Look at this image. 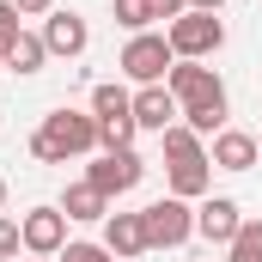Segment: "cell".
<instances>
[{
    "label": "cell",
    "instance_id": "cell-1",
    "mask_svg": "<svg viewBox=\"0 0 262 262\" xmlns=\"http://www.w3.org/2000/svg\"><path fill=\"white\" fill-rule=\"evenodd\" d=\"M165 85H171V98L183 104V122L195 134H220L226 128V85H220V73L207 61H177L165 73Z\"/></svg>",
    "mask_w": 262,
    "mask_h": 262
},
{
    "label": "cell",
    "instance_id": "cell-2",
    "mask_svg": "<svg viewBox=\"0 0 262 262\" xmlns=\"http://www.w3.org/2000/svg\"><path fill=\"white\" fill-rule=\"evenodd\" d=\"M31 152L43 159V165H67V159H79V152H98V116H85V110H49L43 116V128L31 134Z\"/></svg>",
    "mask_w": 262,
    "mask_h": 262
},
{
    "label": "cell",
    "instance_id": "cell-3",
    "mask_svg": "<svg viewBox=\"0 0 262 262\" xmlns=\"http://www.w3.org/2000/svg\"><path fill=\"white\" fill-rule=\"evenodd\" d=\"M165 37H171V55H177V61H207V55L226 49V25H220V12H183V18L165 25Z\"/></svg>",
    "mask_w": 262,
    "mask_h": 262
},
{
    "label": "cell",
    "instance_id": "cell-4",
    "mask_svg": "<svg viewBox=\"0 0 262 262\" xmlns=\"http://www.w3.org/2000/svg\"><path fill=\"white\" fill-rule=\"evenodd\" d=\"M116 67H122L128 79H140V85H165V73L177 67L171 37H165V31H140V37H128V49H122Z\"/></svg>",
    "mask_w": 262,
    "mask_h": 262
},
{
    "label": "cell",
    "instance_id": "cell-5",
    "mask_svg": "<svg viewBox=\"0 0 262 262\" xmlns=\"http://www.w3.org/2000/svg\"><path fill=\"white\" fill-rule=\"evenodd\" d=\"M140 220H146V250H177L195 232V213H189L183 195H165V201H152V207H140Z\"/></svg>",
    "mask_w": 262,
    "mask_h": 262
},
{
    "label": "cell",
    "instance_id": "cell-6",
    "mask_svg": "<svg viewBox=\"0 0 262 262\" xmlns=\"http://www.w3.org/2000/svg\"><path fill=\"white\" fill-rule=\"evenodd\" d=\"M18 232H25V250H31V256H61L67 250V213L61 207H31V213H18Z\"/></svg>",
    "mask_w": 262,
    "mask_h": 262
},
{
    "label": "cell",
    "instance_id": "cell-7",
    "mask_svg": "<svg viewBox=\"0 0 262 262\" xmlns=\"http://www.w3.org/2000/svg\"><path fill=\"white\" fill-rule=\"evenodd\" d=\"M140 171H146V165H140V152L122 146V152H104V159L85 171V183H92L98 195H128L134 183H140Z\"/></svg>",
    "mask_w": 262,
    "mask_h": 262
},
{
    "label": "cell",
    "instance_id": "cell-8",
    "mask_svg": "<svg viewBox=\"0 0 262 262\" xmlns=\"http://www.w3.org/2000/svg\"><path fill=\"white\" fill-rule=\"evenodd\" d=\"M238 226H244V207H238L232 195H207V201L195 207V232L207 238V244H232Z\"/></svg>",
    "mask_w": 262,
    "mask_h": 262
},
{
    "label": "cell",
    "instance_id": "cell-9",
    "mask_svg": "<svg viewBox=\"0 0 262 262\" xmlns=\"http://www.w3.org/2000/svg\"><path fill=\"white\" fill-rule=\"evenodd\" d=\"M177 116H183V104L171 98V85H140L134 92V122L140 128L165 134V128H177Z\"/></svg>",
    "mask_w": 262,
    "mask_h": 262
},
{
    "label": "cell",
    "instance_id": "cell-10",
    "mask_svg": "<svg viewBox=\"0 0 262 262\" xmlns=\"http://www.w3.org/2000/svg\"><path fill=\"white\" fill-rule=\"evenodd\" d=\"M85 43H92V31H85V18L79 12H49V25H43V49L49 55H85Z\"/></svg>",
    "mask_w": 262,
    "mask_h": 262
},
{
    "label": "cell",
    "instance_id": "cell-11",
    "mask_svg": "<svg viewBox=\"0 0 262 262\" xmlns=\"http://www.w3.org/2000/svg\"><path fill=\"white\" fill-rule=\"evenodd\" d=\"M207 159H213V171H250L262 152H256V134H244V128H220Z\"/></svg>",
    "mask_w": 262,
    "mask_h": 262
},
{
    "label": "cell",
    "instance_id": "cell-12",
    "mask_svg": "<svg viewBox=\"0 0 262 262\" xmlns=\"http://www.w3.org/2000/svg\"><path fill=\"white\" fill-rule=\"evenodd\" d=\"M104 250H110V256H146V220H140V213H110V220H104Z\"/></svg>",
    "mask_w": 262,
    "mask_h": 262
},
{
    "label": "cell",
    "instance_id": "cell-13",
    "mask_svg": "<svg viewBox=\"0 0 262 262\" xmlns=\"http://www.w3.org/2000/svg\"><path fill=\"white\" fill-rule=\"evenodd\" d=\"M213 189V159H189V165H171V195L201 201Z\"/></svg>",
    "mask_w": 262,
    "mask_h": 262
},
{
    "label": "cell",
    "instance_id": "cell-14",
    "mask_svg": "<svg viewBox=\"0 0 262 262\" xmlns=\"http://www.w3.org/2000/svg\"><path fill=\"white\" fill-rule=\"evenodd\" d=\"M61 213H67V220H110V195H98L92 183H67Z\"/></svg>",
    "mask_w": 262,
    "mask_h": 262
},
{
    "label": "cell",
    "instance_id": "cell-15",
    "mask_svg": "<svg viewBox=\"0 0 262 262\" xmlns=\"http://www.w3.org/2000/svg\"><path fill=\"white\" fill-rule=\"evenodd\" d=\"M159 140H165V165H189V159H207V152H201V134L189 128V122H177V128H165Z\"/></svg>",
    "mask_w": 262,
    "mask_h": 262
},
{
    "label": "cell",
    "instance_id": "cell-16",
    "mask_svg": "<svg viewBox=\"0 0 262 262\" xmlns=\"http://www.w3.org/2000/svg\"><path fill=\"white\" fill-rule=\"evenodd\" d=\"M92 116H98V122H104V116H134V98L116 79H104V85H92Z\"/></svg>",
    "mask_w": 262,
    "mask_h": 262
},
{
    "label": "cell",
    "instance_id": "cell-17",
    "mask_svg": "<svg viewBox=\"0 0 262 262\" xmlns=\"http://www.w3.org/2000/svg\"><path fill=\"white\" fill-rule=\"evenodd\" d=\"M43 61H49V49H43V37H31V31H25V37L12 43V55H6L12 73H43Z\"/></svg>",
    "mask_w": 262,
    "mask_h": 262
},
{
    "label": "cell",
    "instance_id": "cell-18",
    "mask_svg": "<svg viewBox=\"0 0 262 262\" xmlns=\"http://www.w3.org/2000/svg\"><path fill=\"white\" fill-rule=\"evenodd\" d=\"M134 134H140L134 116H104V122H98V146H104V152H122V146H134Z\"/></svg>",
    "mask_w": 262,
    "mask_h": 262
},
{
    "label": "cell",
    "instance_id": "cell-19",
    "mask_svg": "<svg viewBox=\"0 0 262 262\" xmlns=\"http://www.w3.org/2000/svg\"><path fill=\"white\" fill-rule=\"evenodd\" d=\"M226 262H262V220H244L238 238L226 244Z\"/></svg>",
    "mask_w": 262,
    "mask_h": 262
},
{
    "label": "cell",
    "instance_id": "cell-20",
    "mask_svg": "<svg viewBox=\"0 0 262 262\" xmlns=\"http://www.w3.org/2000/svg\"><path fill=\"white\" fill-rule=\"evenodd\" d=\"M116 25H122V31H134V37H140V31L152 25V6H146V0H116Z\"/></svg>",
    "mask_w": 262,
    "mask_h": 262
},
{
    "label": "cell",
    "instance_id": "cell-21",
    "mask_svg": "<svg viewBox=\"0 0 262 262\" xmlns=\"http://www.w3.org/2000/svg\"><path fill=\"white\" fill-rule=\"evenodd\" d=\"M18 37H25V25H18V6H12V0H0V61L12 55V43H18Z\"/></svg>",
    "mask_w": 262,
    "mask_h": 262
},
{
    "label": "cell",
    "instance_id": "cell-22",
    "mask_svg": "<svg viewBox=\"0 0 262 262\" xmlns=\"http://www.w3.org/2000/svg\"><path fill=\"white\" fill-rule=\"evenodd\" d=\"M18 250H25V232H18V220H6V213H0V262L18 256Z\"/></svg>",
    "mask_w": 262,
    "mask_h": 262
},
{
    "label": "cell",
    "instance_id": "cell-23",
    "mask_svg": "<svg viewBox=\"0 0 262 262\" xmlns=\"http://www.w3.org/2000/svg\"><path fill=\"white\" fill-rule=\"evenodd\" d=\"M61 262H116V256H110L104 244H67V250H61Z\"/></svg>",
    "mask_w": 262,
    "mask_h": 262
},
{
    "label": "cell",
    "instance_id": "cell-24",
    "mask_svg": "<svg viewBox=\"0 0 262 262\" xmlns=\"http://www.w3.org/2000/svg\"><path fill=\"white\" fill-rule=\"evenodd\" d=\"M152 6V18H183L189 12V0H146Z\"/></svg>",
    "mask_w": 262,
    "mask_h": 262
},
{
    "label": "cell",
    "instance_id": "cell-25",
    "mask_svg": "<svg viewBox=\"0 0 262 262\" xmlns=\"http://www.w3.org/2000/svg\"><path fill=\"white\" fill-rule=\"evenodd\" d=\"M18 6V18H37V12H55V0H12Z\"/></svg>",
    "mask_w": 262,
    "mask_h": 262
},
{
    "label": "cell",
    "instance_id": "cell-26",
    "mask_svg": "<svg viewBox=\"0 0 262 262\" xmlns=\"http://www.w3.org/2000/svg\"><path fill=\"white\" fill-rule=\"evenodd\" d=\"M226 0H189V12H220Z\"/></svg>",
    "mask_w": 262,
    "mask_h": 262
},
{
    "label": "cell",
    "instance_id": "cell-27",
    "mask_svg": "<svg viewBox=\"0 0 262 262\" xmlns=\"http://www.w3.org/2000/svg\"><path fill=\"white\" fill-rule=\"evenodd\" d=\"M0 213H6V177H0Z\"/></svg>",
    "mask_w": 262,
    "mask_h": 262
},
{
    "label": "cell",
    "instance_id": "cell-28",
    "mask_svg": "<svg viewBox=\"0 0 262 262\" xmlns=\"http://www.w3.org/2000/svg\"><path fill=\"white\" fill-rule=\"evenodd\" d=\"M256 152H262V134H256Z\"/></svg>",
    "mask_w": 262,
    "mask_h": 262
},
{
    "label": "cell",
    "instance_id": "cell-29",
    "mask_svg": "<svg viewBox=\"0 0 262 262\" xmlns=\"http://www.w3.org/2000/svg\"><path fill=\"white\" fill-rule=\"evenodd\" d=\"M43 262H49V256H43Z\"/></svg>",
    "mask_w": 262,
    "mask_h": 262
}]
</instances>
